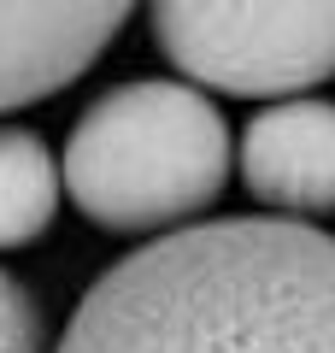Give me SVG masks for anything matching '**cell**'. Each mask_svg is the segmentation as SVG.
<instances>
[{"instance_id":"1","label":"cell","mask_w":335,"mask_h":353,"mask_svg":"<svg viewBox=\"0 0 335 353\" xmlns=\"http://www.w3.org/2000/svg\"><path fill=\"white\" fill-rule=\"evenodd\" d=\"M53 353H335V236L294 218L153 236L88 283Z\"/></svg>"},{"instance_id":"2","label":"cell","mask_w":335,"mask_h":353,"mask_svg":"<svg viewBox=\"0 0 335 353\" xmlns=\"http://www.w3.org/2000/svg\"><path fill=\"white\" fill-rule=\"evenodd\" d=\"M230 159V124L200 88L183 77H130L83 106L59 183L112 236H171L223 194Z\"/></svg>"},{"instance_id":"3","label":"cell","mask_w":335,"mask_h":353,"mask_svg":"<svg viewBox=\"0 0 335 353\" xmlns=\"http://www.w3.org/2000/svg\"><path fill=\"white\" fill-rule=\"evenodd\" d=\"M153 41L200 94L276 106L335 77V6H153Z\"/></svg>"},{"instance_id":"4","label":"cell","mask_w":335,"mask_h":353,"mask_svg":"<svg viewBox=\"0 0 335 353\" xmlns=\"http://www.w3.org/2000/svg\"><path fill=\"white\" fill-rule=\"evenodd\" d=\"M241 183L271 218H329L335 212V101L300 94L276 101L241 130Z\"/></svg>"},{"instance_id":"5","label":"cell","mask_w":335,"mask_h":353,"mask_svg":"<svg viewBox=\"0 0 335 353\" xmlns=\"http://www.w3.org/2000/svg\"><path fill=\"white\" fill-rule=\"evenodd\" d=\"M124 6H0V112L53 101L124 30Z\"/></svg>"},{"instance_id":"6","label":"cell","mask_w":335,"mask_h":353,"mask_svg":"<svg viewBox=\"0 0 335 353\" xmlns=\"http://www.w3.org/2000/svg\"><path fill=\"white\" fill-rule=\"evenodd\" d=\"M59 159L36 130L0 124V253L30 248L59 218Z\"/></svg>"},{"instance_id":"7","label":"cell","mask_w":335,"mask_h":353,"mask_svg":"<svg viewBox=\"0 0 335 353\" xmlns=\"http://www.w3.org/2000/svg\"><path fill=\"white\" fill-rule=\"evenodd\" d=\"M0 353H48L41 306L12 271H0Z\"/></svg>"}]
</instances>
